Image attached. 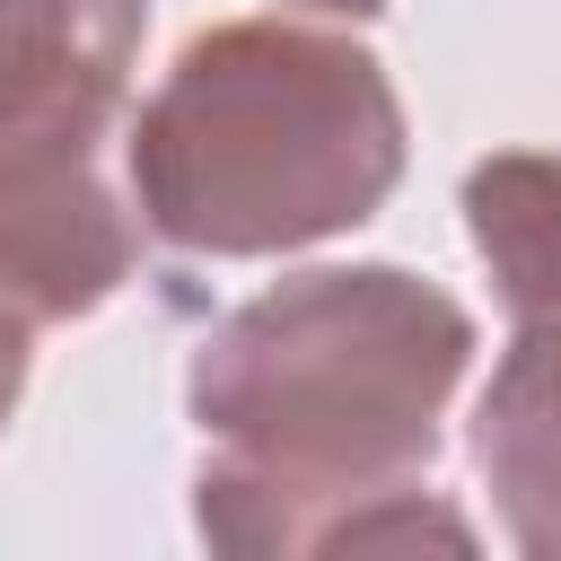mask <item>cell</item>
Masks as SVG:
<instances>
[{"label":"cell","instance_id":"3","mask_svg":"<svg viewBox=\"0 0 561 561\" xmlns=\"http://www.w3.org/2000/svg\"><path fill=\"white\" fill-rule=\"evenodd\" d=\"M123 158V105H44L0 123V289L35 324L105 307L140 263V202Z\"/></svg>","mask_w":561,"mask_h":561},{"label":"cell","instance_id":"7","mask_svg":"<svg viewBox=\"0 0 561 561\" xmlns=\"http://www.w3.org/2000/svg\"><path fill=\"white\" fill-rule=\"evenodd\" d=\"M26 342H35V316L0 289V430H9V412H18V394H26Z\"/></svg>","mask_w":561,"mask_h":561},{"label":"cell","instance_id":"2","mask_svg":"<svg viewBox=\"0 0 561 561\" xmlns=\"http://www.w3.org/2000/svg\"><path fill=\"white\" fill-rule=\"evenodd\" d=\"M140 228L184 254H298L386 210L403 175V105L368 44L228 18L193 35L123 123Z\"/></svg>","mask_w":561,"mask_h":561},{"label":"cell","instance_id":"5","mask_svg":"<svg viewBox=\"0 0 561 561\" xmlns=\"http://www.w3.org/2000/svg\"><path fill=\"white\" fill-rule=\"evenodd\" d=\"M149 0H0V123L44 105H123Z\"/></svg>","mask_w":561,"mask_h":561},{"label":"cell","instance_id":"6","mask_svg":"<svg viewBox=\"0 0 561 561\" xmlns=\"http://www.w3.org/2000/svg\"><path fill=\"white\" fill-rule=\"evenodd\" d=\"M465 237L508 316L561 307V149H500L465 175Z\"/></svg>","mask_w":561,"mask_h":561},{"label":"cell","instance_id":"1","mask_svg":"<svg viewBox=\"0 0 561 561\" xmlns=\"http://www.w3.org/2000/svg\"><path fill=\"white\" fill-rule=\"evenodd\" d=\"M473 368V316L394 263H324L228 307L184 403L219 447L193 482V526L237 561L447 543L473 526L421 482L438 421Z\"/></svg>","mask_w":561,"mask_h":561},{"label":"cell","instance_id":"4","mask_svg":"<svg viewBox=\"0 0 561 561\" xmlns=\"http://www.w3.org/2000/svg\"><path fill=\"white\" fill-rule=\"evenodd\" d=\"M473 465L500 500L508 543L535 561H561V307L517 316L473 403Z\"/></svg>","mask_w":561,"mask_h":561},{"label":"cell","instance_id":"8","mask_svg":"<svg viewBox=\"0 0 561 561\" xmlns=\"http://www.w3.org/2000/svg\"><path fill=\"white\" fill-rule=\"evenodd\" d=\"M307 9H324V18H377L386 0H307Z\"/></svg>","mask_w":561,"mask_h":561}]
</instances>
